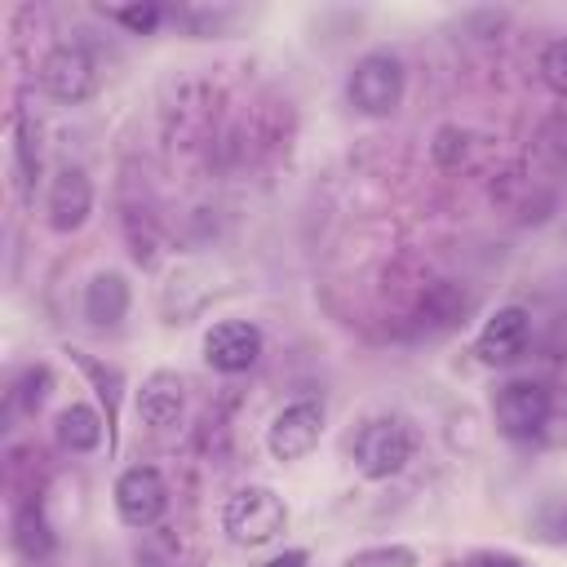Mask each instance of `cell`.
<instances>
[{
	"mask_svg": "<svg viewBox=\"0 0 567 567\" xmlns=\"http://www.w3.org/2000/svg\"><path fill=\"white\" fill-rule=\"evenodd\" d=\"M545 536H554V540H567V505H554V509H545Z\"/></svg>",
	"mask_w": 567,
	"mask_h": 567,
	"instance_id": "44dd1931",
	"label": "cell"
},
{
	"mask_svg": "<svg viewBox=\"0 0 567 567\" xmlns=\"http://www.w3.org/2000/svg\"><path fill=\"white\" fill-rule=\"evenodd\" d=\"M221 523H226L230 540H239V545H266V540H275L284 532L288 509H284V501H279L275 487H239L226 501Z\"/></svg>",
	"mask_w": 567,
	"mask_h": 567,
	"instance_id": "7a4b0ae2",
	"label": "cell"
},
{
	"mask_svg": "<svg viewBox=\"0 0 567 567\" xmlns=\"http://www.w3.org/2000/svg\"><path fill=\"white\" fill-rule=\"evenodd\" d=\"M13 549L22 558H31V563L53 554V527H49V518H44V509L35 501L18 505V514H13Z\"/></svg>",
	"mask_w": 567,
	"mask_h": 567,
	"instance_id": "4fadbf2b",
	"label": "cell"
},
{
	"mask_svg": "<svg viewBox=\"0 0 567 567\" xmlns=\"http://www.w3.org/2000/svg\"><path fill=\"white\" fill-rule=\"evenodd\" d=\"M168 509V483L155 465H133L115 478V514L128 527H155Z\"/></svg>",
	"mask_w": 567,
	"mask_h": 567,
	"instance_id": "277c9868",
	"label": "cell"
},
{
	"mask_svg": "<svg viewBox=\"0 0 567 567\" xmlns=\"http://www.w3.org/2000/svg\"><path fill=\"white\" fill-rule=\"evenodd\" d=\"M403 84H408V71H403L399 53L372 49L354 62V71L346 80V97L363 115H390L403 102Z\"/></svg>",
	"mask_w": 567,
	"mask_h": 567,
	"instance_id": "6da1fadb",
	"label": "cell"
},
{
	"mask_svg": "<svg viewBox=\"0 0 567 567\" xmlns=\"http://www.w3.org/2000/svg\"><path fill=\"white\" fill-rule=\"evenodd\" d=\"M412 461V430L399 416H377L354 439V465L363 478H390Z\"/></svg>",
	"mask_w": 567,
	"mask_h": 567,
	"instance_id": "3957f363",
	"label": "cell"
},
{
	"mask_svg": "<svg viewBox=\"0 0 567 567\" xmlns=\"http://www.w3.org/2000/svg\"><path fill=\"white\" fill-rule=\"evenodd\" d=\"M71 359L84 368V377L97 385V399L106 403V434H111V443H115V412H120V390H124V372L120 368H106V363H97V359H89L84 350H71Z\"/></svg>",
	"mask_w": 567,
	"mask_h": 567,
	"instance_id": "9a60e30c",
	"label": "cell"
},
{
	"mask_svg": "<svg viewBox=\"0 0 567 567\" xmlns=\"http://www.w3.org/2000/svg\"><path fill=\"white\" fill-rule=\"evenodd\" d=\"M536 66H540V80H545L554 93L567 97V35H563V40H549Z\"/></svg>",
	"mask_w": 567,
	"mask_h": 567,
	"instance_id": "2e32d148",
	"label": "cell"
},
{
	"mask_svg": "<svg viewBox=\"0 0 567 567\" xmlns=\"http://www.w3.org/2000/svg\"><path fill=\"white\" fill-rule=\"evenodd\" d=\"M102 416L89 408V403H71L58 412V443L71 447V452H93L102 443Z\"/></svg>",
	"mask_w": 567,
	"mask_h": 567,
	"instance_id": "5bb4252c",
	"label": "cell"
},
{
	"mask_svg": "<svg viewBox=\"0 0 567 567\" xmlns=\"http://www.w3.org/2000/svg\"><path fill=\"white\" fill-rule=\"evenodd\" d=\"M40 84H44L49 97L75 106V102L93 97V89H97V66H93V58H89L80 44H58V49H49L44 62H40Z\"/></svg>",
	"mask_w": 567,
	"mask_h": 567,
	"instance_id": "8992f818",
	"label": "cell"
},
{
	"mask_svg": "<svg viewBox=\"0 0 567 567\" xmlns=\"http://www.w3.org/2000/svg\"><path fill=\"white\" fill-rule=\"evenodd\" d=\"M89 213H93V182L84 177V168H62L49 182V226L66 235L80 230Z\"/></svg>",
	"mask_w": 567,
	"mask_h": 567,
	"instance_id": "9c48e42d",
	"label": "cell"
},
{
	"mask_svg": "<svg viewBox=\"0 0 567 567\" xmlns=\"http://www.w3.org/2000/svg\"><path fill=\"white\" fill-rule=\"evenodd\" d=\"M416 554L412 549H363V554H350V567H412Z\"/></svg>",
	"mask_w": 567,
	"mask_h": 567,
	"instance_id": "ac0fdd59",
	"label": "cell"
},
{
	"mask_svg": "<svg viewBox=\"0 0 567 567\" xmlns=\"http://www.w3.org/2000/svg\"><path fill=\"white\" fill-rule=\"evenodd\" d=\"M111 18H115V22H124L128 31L146 35V31H155V27H159L164 9H159V4H124V9H111Z\"/></svg>",
	"mask_w": 567,
	"mask_h": 567,
	"instance_id": "e0dca14e",
	"label": "cell"
},
{
	"mask_svg": "<svg viewBox=\"0 0 567 567\" xmlns=\"http://www.w3.org/2000/svg\"><path fill=\"white\" fill-rule=\"evenodd\" d=\"M182 408H186V381L173 368H155L137 390V416L151 430H168V425H177Z\"/></svg>",
	"mask_w": 567,
	"mask_h": 567,
	"instance_id": "8fae6325",
	"label": "cell"
},
{
	"mask_svg": "<svg viewBox=\"0 0 567 567\" xmlns=\"http://www.w3.org/2000/svg\"><path fill=\"white\" fill-rule=\"evenodd\" d=\"M13 133H18L13 142H18V159H22V173H27V177H35V173H40V155L31 151V133L22 128V115H13Z\"/></svg>",
	"mask_w": 567,
	"mask_h": 567,
	"instance_id": "ffe728a7",
	"label": "cell"
},
{
	"mask_svg": "<svg viewBox=\"0 0 567 567\" xmlns=\"http://www.w3.org/2000/svg\"><path fill=\"white\" fill-rule=\"evenodd\" d=\"M306 563V554L301 549H292V554H279V558H270L266 567H301Z\"/></svg>",
	"mask_w": 567,
	"mask_h": 567,
	"instance_id": "603a6c76",
	"label": "cell"
},
{
	"mask_svg": "<svg viewBox=\"0 0 567 567\" xmlns=\"http://www.w3.org/2000/svg\"><path fill=\"white\" fill-rule=\"evenodd\" d=\"M204 359L217 372H244L261 359V328L248 319H221L204 332Z\"/></svg>",
	"mask_w": 567,
	"mask_h": 567,
	"instance_id": "ba28073f",
	"label": "cell"
},
{
	"mask_svg": "<svg viewBox=\"0 0 567 567\" xmlns=\"http://www.w3.org/2000/svg\"><path fill=\"white\" fill-rule=\"evenodd\" d=\"M527 332H532V319H527V310L523 306H501L487 323H483V332H478V359L483 363H509V359H518L523 354V346H527Z\"/></svg>",
	"mask_w": 567,
	"mask_h": 567,
	"instance_id": "30bf717a",
	"label": "cell"
},
{
	"mask_svg": "<svg viewBox=\"0 0 567 567\" xmlns=\"http://www.w3.org/2000/svg\"><path fill=\"white\" fill-rule=\"evenodd\" d=\"M549 408L554 403H549V390L540 381H509V385L496 390V403H492L496 425H501L505 439H532V434H540L545 421H549Z\"/></svg>",
	"mask_w": 567,
	"mask_h": 567,
	"instance_id": "5b68a950",
	"label": "cell"
},
{
	"mask_svg": "<svg viewBox=\"0 0 567 567\" xmlns=\"http://www.w3.org/2000/svg\"><path fill=\"white\" fill-rule=\"evenodd\" d=\"M474 567H523L518 558H509V554H478L474 558Z\"/></svg>",
	"mask_w": 567,
	"mask_h": 567,
	"instance_id": "7402d4cb",
	"label": "cell"
},
{
	"mask_svg": "<svg viewBox=\"0 0 567 567\" xmlns=\"http://www.w3.org/2000/svg\"><path fill=\"white\" fill-rule=\"evenodd\" d=\"M319 434H323V408L315 399H297V403H288L270 421L266 443H270V456L275 461H301L319 443Z\"/></svg>",
	"mask_w": 567,
	"mask_h": 567,
	"instance_id": "52a82bcc",
	"label": "cell"
},
{
	"mask_svg": "<svg viewBox=\"0 0 567 567\" xmlns=\"http://www.w3.org/2000/svg\"><path fill=\"white\" fill-rule=\"evenodd\" d=\"M128 315V284L120 270H102L84 288V319L93 328H115Z\"/></svg>",
	"mask_w": 567,
	"mask_h": 567,
	"instance_id": "7c38bea8",
	"label": "cell"
},
{
	"mask_svg": "<svg viewBox=\"0 0 567 567\" xmlns=\"http://www.w3.org/2000/svg\"><path fill=\"white\" fill-rule=\"evenodd\" d=\"M44 394H49V368H27L22 390H18V403H22L27 412H35V408L44 403Z\"/></svg>",
	"mask_w": 567,
	"mask_h": 567,
	"instance_id": "d6986e66",
	"label": "cell"
}]
</instances>
